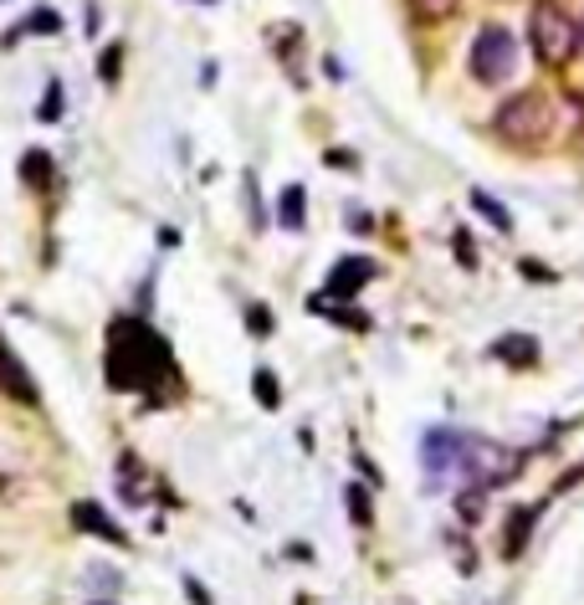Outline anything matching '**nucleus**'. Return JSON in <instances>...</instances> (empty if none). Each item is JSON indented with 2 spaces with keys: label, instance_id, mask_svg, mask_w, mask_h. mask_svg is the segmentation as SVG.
Segmentation results:
<instances>
[{
  "label": "nucleus",
  "instance_id": "obj_22",
  "mask_svg": "<svg viewBox=\"0 0 584 605\" xmlns=\"http://www.w3.org/2000/svg\"><path fill=\"white\" fill-rule=\"evenodd\" d=\"M252 334H272V313H267V308H252Z\"/></svg>",
  "mask_w": 584,
  "mask_h": 605
},
{
  "label": "nucleus",
  "instance_id": "obj_14",
  "mask_svg": "<svg viewBox=\"0 0 584 605\" xmlns=\"http://www.w3.org/2000/svg\"><path fill=\"white\" fill-rule=\"evenodd\" d=\"M21 175L32 180V185H47V180H51V160L42 155V149H26V155H21Z\"/></svg>",
  "mask_w": 584,
  "mask_h": 605
},
{
  "label": "nucleus",
  "instance_id": "obj_1",
  "mask_svg": "<svg viewBox=\"0 0 584 605\" xmlns=\"http://www.w3.org/2000/svg\"><path fill=\"white\" fill-rule=\"evenodd\" d=\"M174 375L170 344L139 319L108 323V385L113 390H154Z\"/></svg>",
  "mask_w": 584,
  "mask_h": 605
},
{
  "label": "nucleus",
  "instance_id": "obj_21",
  "mask_svg": "<svg viewBox=\"0 0 584 605\" xmlns=\"http://www.w3.org/2000/svg\"><path fill=\"white\" fill-rule=\"evenodd\" d=\"M16 493H21V478H16V472H5V467H0V503H11Z\"/></svg>",
  "mask_w": 584,
  "mask_h": 605
},
{
  "label": "nucleus",
  "instance_id": "obj_9",
  "mask_svg": "<svg viewBox=\"0 0 584 605\" xmlns=\"http://www.w3.org/2000/svg\"><path fill=\"white\" fill-rule=\"evenodd\" d=\"M534 524H538V503H534V509H513V524L503 528V559H518L523 549H528Z\"/></svg>",
  "mask_w": 584,
  "mask_h": 605
},
{
  "label": "nucleus",
  "instance_id": "obj_7",
  "mask_svg": "<svg viewBox=\"0 0 584 605\" xmlns=\"http://www.w3.org/2000/svg\"><path fill=\"white\" fill-rule=\"evenodd\" d=\"M369 277H375V262H369V256H348V262H339V267L329 272V293L333 298H354L359 283H369Z\"/></svg>",
  "mask_w": 584,
  "mask_h": 605
},
{
  "label": "nucleus",
  "instance_id": "obj_18",
  "mask_svg": "<svg viewBox=\"0 0 584 605\" xmlns=\"http://www.w3.org/2000/svg\"><path fill=\"white\" fill-rule=\"evenodd\" d=\"M348 513H354V524H369V493L364 488H348Z\"/></svg>",
  "mask_w": 584,
  "mask_h": 605
},
{
  "label": "nucleus",
  "instance_id": "obj_10",
  "mask_svg": "<svg viewBox=\"0 0 584 605\" xmlns=\"http://www.w3.org/2000/svg\"><path fill=\"white\" fill-rule=\"evenodd\" d=\"M492 354H497V359H507V365H518V369H534L538 365V344L528 334L497 339V344H492Z\"/></svg>",
  "mask_w": 584,
  "mask_h": 605
},
{
  "label": "nucleus",
  "instance_id": "obj_11",
  "mask_svg": "<svg viewBox=\"0 0 584 605\" xmlns=\"http://www.w3.org/2000/svg\"><path fill=\"white\" fill-rule=\"evenodd\" d=\"M118 478H124V498H128V503H144V467H139V457H134V452H124V457H118Z\"/></svg>",
  "mask_w": 584,
  "mask_h": 605
},
{
  "label": "nucleus",
  "instance_id": "obj_12",
  "mask_svg": "<svg viewBox=\"0 0 584 605\" xmlns=\"http://www.w3.org/2000/svg\"><path fill=\"white\" fill-rule=\"evenodd\" d=\"M411 11L426 21V26H442V21H451L461 11V0H411Z\"/></svg>",
  "mask_w": 584,
  "mask_h": 605
},
{
  "label": "nucleus",
  "instance_id": "obj_17",
  "mask_svg": "<svg viewBox=\"0 0 584 605\" xmlns=\"http://www.w3.org/2000/svg\"><path fill=\"white\" fill-rule=\"evenodd\" d=\"M42 124H57L62 118V82H51L47 88V98H42V113H36Z\"/></svg>",
  "mask_w": 584,
  "mask_h": 605
},
{
  "label": "nucleus",
  "instance_id": "obj_25",
  "mask_svg": "<svg viewBox=\"0 0 584 605\" xmlns=\"http://www.w3.org/2000/svg\"><path fill=\"white\" fill-rule=\"evenodd\" d=\"M580 47H584V21H580Z\"/></svg>",
  "mask_w": 584,
  "mask_h": 605
},
{
  "label": "nucleus",
  "instance_id": "obj_16",
  "mask_svg": "<svg viewBox=\"0 0 584 605\" xmlns=\"http://www.w3.org/2000/svg\"><path fill=\"white\" fill-rule=\"evenodd\" d=\"M472 206H477V210H482V216H488V221H492V226H497V231H507V226H513V216H507V210H503V206H497V201H492V195H488V191H472Z\"/></svg>",
  "mask_w": 584,
  "mask_h": 605
},
{
  "label": "nucleus",
  "instance_id": "obj_24",
  "mask_svg": "<svg viewBox=\"0 0 584 605\" xmlns=\"http://www.w3.org/2000/svg\"><path fill=\"white\" fill-rule=\"evenodd\" d=\"M185 590H190V601H195V605H210V595H206L201 585H195V580H185Z\"/></svg>",
  "mask_w": 584,
  "mask_h": 605
},
{
  "label": "nucleus",
  "instance_id": "obj_3",
  "mask_svg": "<svg viewBox=\"0 0 584 605\" xmlns=\"http://www.w3.org/2000/svg\"><path fill=\"white\" fill-rule=\"evenodd\" d=\"M528 42H534V57L549 72H564L574 62V52H580V26L564 16L559 0H538L534 16H528Z\"/></svg>",
  "mask_w": 584,
  "mask_h": 605
},
{
  "label": "nucleus",
  "instance_id": "obj_6",
  "mask_svg": "<svg viewBox=\"0 0 584 605\" xmlns=\"http://www.w3.org/2000/svg\"><path fill=\"white\" fill-rule=\"evenodd\" d=\"M0 390L11 400H21V406H36V385H32V375H26V365L11 354L5 334H0Z\"/></svg>",
  "mask_w": 584,
  "mask_h": 605
},
{
  "label": "nucleus",
  "instance_id": "obj_5",
  "mask_svg": "<svg viewBox=\"0 0 584 605\" xmlns=\"http://www.w3.org/2000/svg\"><path fill=\"white\" fill-rule=\"evenodd\" d=\"M457 467L472 478V488H492V482L513 478L518 457H507L503 446L482 442V436H457Z\"/></svg>",
  "mask_w": 584,
  "mask_h": 605
},
{
  "label": "nucleus",
  "instance_id": "obj_15",
  "mask_svg": "<svg viewBox=\"0 0 584 605\" xmlns=\"http://www.w3.org/2000/svg\"><path fill=\"white\" fill-rule=\"evenodd\" d=\"M118 72H124V47H118V42H108V47H103V57H98V78L108 82H118Z\"/></svg>",
  "mask_w": 584,
  "mask_h": 605
},
{
  "label": "nucleus",
  "instance_id": "obj_8",
  "mask_svg": "<svg viewBox=\"0 0 584 605\" xmlns=\"http://www.w3.org/2000/svg\"><path fill=\"white\" fill-rule=\"evenodd\" d=\"M72 528H82V534H98V539H108V544H128V534L113 524V518L98 509V503H72Z\"/></svg>",
  "mask_w": 584,
  "mask_h": 605
},
{
  "label": "nucleus",
  "instance_id": "obj_19",
  "mask_svg": "<svg viewBox=\"0 0 584 605\" xmlns=\"http://www.w3.org/2000/svg\"><path fill=\"white\" fill-rule=\"evenodd\" d=\"M26 32H62V16H57V11H36L32 21H26Z\"/></svg>",
  "mask_w": 584,
  "mask_h": 605
},
{
  "label": "nucleus",
  "instance_id": "obj_20",
  "mask_svg": "<svg viewBox=\"0 0 584 605\" xmlns=\"http://www.w3.org/2000/svg\"><path fill=\"white\" fill-rule=\"evenodd\" d=\"M256 400H262V406H277V380H272V369H256Z\"/></svg>",
  "mask_w": 584,
  "mask_h": 605
},
{
  "label": "nucleus",
  "instance_id": "obj_2",
  "mask_svg": "<svg viewBox=\"0 0 584 605\" xmlns=\"http://www.w3.org/2000/svg\"><path fill=\"white\" fill-rule=\"evenodd\" d=\"M492 128H497V139L507 149H523V155H538V149H549L553 134H559V109H553V98L543 88H523L503 103V109L492 113Z\"/></svg>",
  "mask_w": 584,
  "mask_h": 605
},
{
  "label": "nucleus",
  "instance_id": "obj_13",
  "mask_svg": "<svg viewBox=\"0 0 584 605\" xmlns=\"http://www.w3.org/2000/svg\"><path fill=\"white\" fill-rule=\"evenodd\" d=\"M308 195H302V185H287L283 191V210H277V216H283V226L287 231H302V216H308Z\"/></svg>",
  "mask_w": 584,
  "mask_h": 605
},
{
  "label": "nucleus",
  "instance_id": "obj_4",
  "mask_svg": "<svg viewBox=\"0 0 584 605\" xmlns=\"http://www.w3.org/2000/svg\"><path fill=\"white\" fill-rule=\"evenodd\" d=\"M467 67H472V78L482 82V88L507 82L513 78V67H518V42H513V32L497 26V21H488V26L477 32L472 52H467Z\"/></svg>",
  "mask_w": 584,
  "mask_h": 605
},
{
  "label": "nucleus",
  "instance_id": "obj_23",
  "mask_svg": "<svg viewBox=\"0 0 584 605\" xmlns=\"http://www.w3.org/2000/svg\"><path fill=\"white\" fill-rule=\"evenodd\" d=\"M457 256H461V262H467V267H472V262H477V252H472V237H467V231H461V237H457Z\"/></svg>",
  "mask_w": 584,
  "mask_h": 605
}]
</instances>
